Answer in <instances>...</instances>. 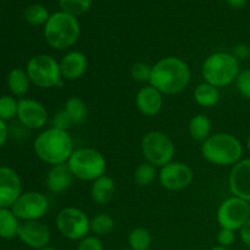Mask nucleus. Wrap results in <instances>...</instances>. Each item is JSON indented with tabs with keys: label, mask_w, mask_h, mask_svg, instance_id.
<instances>
[{
	"label": "nucleus",
	"mask_w": 250,
	"mask_h": 250,
	"mask_svg": "<svg viewBox=\"0 0 250 250\" xmlns=\"http://www.w3.org/2000/svg\"><path fill=\"white\" fill-rule=\"evenodd\" d=\"M59 65L62 80L77 81L87 72L88 59L82 51L72 50L61 59Z\"/></svg>",
	"instance_id": "17"
},
{
	"label": "nucleus",
	"mask_w": 250,
	"mask_h": 250,
	"mask_svg": "<svg viewBox=\"0 0 250 250\" xmlns=\"http://www.w3.org/2000/svg\"><path fill=\"white\" fill-rule=\"evenodd\" d=\"M216 219L221 229L239 231L250 219V205L248 202L237 197L227 198L220 204Z\"/></svg>",
	"instance_id": "10"
},
{
	"label": "nucleus",
	"mask_w": 250,
	"mask_h": 250,
	"mask_svg": "<svg viewBox=\"0 0 250 250\" xmlns=\"http://www.w3.org/2000/svg\"><path fill=\"white\" fill-rule=\"evenodd\" d=\"M66 164L73 177L81 181L94 182L106 172V159L93 148L76 149Z\"/></svg>",
	"instance_id": "6"
},
{
	"label": "nucleus",
	"mask_w": 250,
	"mask_h": 250,
	"mask_svg": "<svg viewBox=\"0 0 250 250\" xmlns=\"http://www.w3.org/2000/svg\"><path fill=\"white\" fill-rule=\"evenodd\" d=\"M115 229V221L110 215L99 214L90 220V231L95 236H107Z\"/></svg>",
	"instance_id": "27"
},
{
	"label": "nucleus",
	"mask_w": 250,
	"mask_h": 250,
	"mask_svg": "<svg viewBox=\"0 0 250 250\" xmlns=\"http://www.w3.org/2000/svg\"><path fill=\"white\" fill-rule=\"evenodd\" d=\"M194 180V172L192 168L181 161H171L163 166L159 172V182L165 189L183 190L189 187Z\"/></svg>",
	"instance_id": "12"
},
{
	"label": "nucleus",
	"mask_w": 250,
	"mask_h": 250,
	"mask_svg": "<svg viewBox=\"0 0 250 250\" xmlns=\"http://www.w3.org/2000/svg\"><path fill=\"white\" fill-rule=\"evenodd\" d=\"M17 106L19 102H16L14 97L10 95L0 97V119L6 121L11 120L14 116H17Z\"/></svg>",
	"instance_id": "31"
},
{
	"label": "nucleus",
	"mask_w": 250,
	"mask_h": 250,
	"mask_svg": "<svg viewBox=\"0 0 250 250\" xmlns=\"http://www.w3.org/2000/svg\"><path fill=\"white\" fill-rule=\"evenodd\" d=\"M210 250H229L227 247H222V246H216L214 248H211Z\"/></svg>",
	"instance_id": "41"
},
{
	"label": "nucleus",
	"mask_w": 250,
	"mask_h": 250,
	"mask_svg": "<svg viewBox=\"0 0 250 250\" xmlns=\"http://www.w3.org/2000/svg\"><path fill=\"white\" fill-rule=\"evenodd\" d=\"M42 250H58V249L53 248V247H46V248H43Z\"/></svg>",
	"instance_id": "43"
},
{
	"label": "nucleus",
	"mask_w": 250,
	"mask_h": 250,
	"mask_svg": "<svg viewBox=\"0 0 250 250\" xmlns=\"http://www.w3.org/2000/svg\"><path fill=\"white\" fill-rule=\"evenodd\" d=\"M21 194V180L16 171L5 166L0 167V208L9 209Z\"/></svg>",
	"instance_id": "16"
},
{
	"label": "nucleus",
	"mask_w": 250,
	"mask_h": 250,
	"mask_svg": "<svg viewBox=\"0 0 250 250\" xmlns=\"http://www.w3.org/2000/svg\"><path fill=\"white\" fill-rule=\"evenodd\" d=\"M7 139V126L4 120L0 119V148L5 144Z\"/></svg>",
	"instance_id": "39"
},
{
	"label": "nucleus",
	"mask_w": 250,
	"mask_h": 250,
	"mask_svg": "<svg viewBox=\"0 0 250 250\" xmlns=\"http://www.w3.org/2000/svg\"><path fill=\"white\" fill-rule=\"evenodd\" d=\"M17 237L22 243L32 249L46 248L50 242L51 233L46 225L41 221H24L20 224Z\"/></svg>",
	"instance_id": "13"
},
{
	"label": "nucleus",
	"mask_w": 250,
	"mask_h": 250,
	"mask_svg": "<svg viewBox=\"0 0 250 250\" xmlns=\"http://www.w3.org/2000/svg\"><path fill=\"white\" fill-rule=\"evenodd\" d=\"M12 211L23 221H39L49 209L48 198L39 192H27L19 197L12 205Z\"/></svg>",
	"instance_id": "11"
},
{
	"label": "nucleus",
	"mask_w": 250,
	"mask_h": 250,
	"mask_svg": "<svg viewBox=\"0 0 250 250\" xmlns=\"http://www.w3.org/2000/svg\"><path fill=\"white\" fill-rule=\"evenodd\" d=\"M121 250H131V249H121Z\"/></svg>",
	"instance_id": "44"
},
{
	"label": "nucleus",
	"mask_w": 250,
	"mask_h": 250,
	"mask_svg": "<svg viewBox=\"0 0 250 250\" xmlns=\"http://www.w3.org/2000/svg\"><path fill=\"white\" fill-rule=\"evenodd\" d=\"M58 1L61 11L77 17L85 14L90 9L93 0H58Z\"/></svg>",
	"instance_id": "29"
},
{
	"label": "nucleus",
	"mask_w": 250,
	"mask_h": 250,
	"mask_svg": "<svg viewBox=\"0 0 250 250\" xmlns=\"http://www.w3.org/2000/svg\"><path fill=\"white\" fill-rule=\"evenodd\" d=\"M36 155L51 166L66 164L73 153V141L67 131L50 128L37 136L33 143Z\"/></svg>",
	"instance_id": "2"
},
{
	"label": "nucleus",
	"mask_w": 250,
	"mask_h": 250,
	"mask_svg": "<svg viewBox=\"0 0 250 250\" xmlns=\"http://www.w3.org/2000/svg\"><path fill=\"white\" fill-rule=\"evenodd\" d=\"M19 217L12 210L7 208H0V237L5 239H12L19 232Z\"/></svg>",
	"instance_id": "24"
},
{
	"label": "nucleus",
	"mask_w": 250,
	"mask_h": 250,
	"mask_svg": "<svg viewBox=\"0 0 250 250\" xmlns=\"http://www.w3.org/2000/svg\"><path fill=\"white\" fill-rule=\"evenodd\" d=\"M236 87L242 97L250 100V70H243L239 72L236 80Z\"/></svg>",
	"instance_id": "33"
},
{
	"label": "nucleus",
	"mask_w": 250,
	"mask_h": 250,
	"mask_svg": "<svg viewBox=\"0 0 250 250\" xmlns=\"http://www.w3.org/2000/svg\"><path fill=\"white\" fill-rule=\"evenodd\" d=\"M44 38L55 50H65L75 45L81 36V24L76 16L63 11L50 14L44 24Z\"/></svg>",
	"instance_id": "3"
},
{
	"label": "nucleus",
	"mask_w": 250,
	"mask_h": 250,
	"mask_svg": "<svg viewBox=\"0 0 250 250\" xmlns=\"http://www.w3.org/2000/svg\"><path fill=\"white\" fill-rule=\"evenodd\" d=\"M241 72L239 60L231 53L217 51L205 59L202 67L204 82L216 88L227 87L236 82Z\"/></svg>",
	"instance_id": "5"
},
{
	"label": "nucleus",
	"mask_w": 250,
	"mask_h": 250,
	"mask_svg": "<svg viewBox=\"0 0 250 250\" xmlns=\"http://www.w3.org/2000/svg\"><path fill=\"white\" fill-rule=\"evenodd\" d=\"M65 110L70 116L73 125H81L85 121L88 114V109L85 103L78 97H71L66 100Z\"/></svg>",
	"instance_id": "25"
},
{
	"label": "nucleus",
	"mask_w": 250,
	"mask_h": 250,
	"mask_svg": "<svg viewBox=\"0 0 250 250\" xmlns=\"http://www.w3.org/2000/svg\"><path fill=\"white\" fill-rule=\"evenodd\" d=\"M229 190L237 198L250 202V158L233 165L229 177Z\"/></svg>",
	"instance_id": "15"
},
{
	"label": "nucleus",
	"mask_w": 250,
	"mask_h": 250,
	"mask_svg": "<svg viewBox=\"0 0 250 250\" xmlns=\"http://www.w3.org/2000/svg\"><path fill=\"white\" fill-rule=\"evenodd\" d=\"M151 70H153V66H150L149 63L137 62L132 66L131 76L133 77V80L138 81V82H149Z\"/></svg>",
	"instance_id": "32"
},
{
	"label": "nucleus",
	"mask_w": 250,
	"mask_h": 250,
	"mask_svg": "<svg viewBox=\"0 0 250 250\" xmlns=\"http://www.w3.org/2000/svg\"><path fill=\"white\" fill-rule=\"evenodd\" d=\"M190 82L188 63L177 56H167L153 65L149 84L161 94L175 95L183 92Z\"/></svg>",
	"instance_id": "1"
},
{
	"label": "nucleus",
	"mask_w": 250,
	"mask_h": 250,
	"mask_svg": "<svg viewBox=\"0 0 250 250\" xmlns=\"http://www.w3.org/2000/svg\"><path fill=\"white\" fill-rule=\"evenodd\" d=\"M56 229L60 234L70 241H81L90 231V220L78 208H63L56 216Z\"/></svg>",
	"instance_id": "9"
},
{
	"label": "nucleus",
	"mask_w": 250,
	"mask_h": 250,
	"mask_svg": "<svg viewBox=\"0 0 250 250\" xmlns=\"http://www.w3.org/2000/svg\"><path fill=\"white\" fill-rule=\"evenodd\" d=\"M194 100L198 105L203 107H214L220 100L219 88L212 84L203 82L194 88Z\"/></svg>",
	"instance_id": "21"
},
{
	"label": "nucleus",
	"mask_w": 250,
	"mask_h": 250,
	"mask_svg": "<svg viewBox=\"0 0 250 250\" xmlns=\"http://www.w3.org/2000/svg\"><path fill=\"white\" fill-rule=\"evenodd\" d=\"M153 237L144 227L133 229L128 234V246L131 250H148L150 248Z\"/></svg>",
	"instance_id": "26"
},
{
	"label": "nucleus",
	"mask_w": 250,
	"mask_h": 250,
	"mask_svg": "<svg viewBox=\"0 0 250 250\" xmlns=\"http://www.w3.org/2000/svg\"><path fill=\"white\" fill-rule=\"evenodd\" d=\"M115 192H116L115 181L109 176L104 175L93 182L90 188V197L95 204L105 205L112 199Z\"/></svg>",
	"instance_id": "20"
},
{
	"label": "nucleus",
	"mask_w": 250,
	"mask_h": 250,
	"mask_svg": "<svg viewBox=\"0 0 250 250\" xmlns=\"http://www.w3.org/2000/svg\"><path fill=\"white\" fill-rule=\"evenodd\" d=\"M77 250H104V247L98 236H87L81 239Z\"/></svg>",
	"instance_id": "35"
},
{
	"label": "nucleus",
	"mask_w": 250,
	"mask_h": 250,
	"mask_svg": "<svg viewBox=\"0 0 250 250\" xmlns=\"http://www.w3.org/2000/svg\"><path fill=\"white\" fill-rule=\"evenodd\" d=\"M239 236H241L242 242L250 248V219L247 221V224L239 229Z\"/></svg>",
	"instance_id": "38"
},
{
	"label": "nucleus",
	"mask_w": 250,
	"mask_h": 250,
	"mask_svg": "<svg viewBox=\"0 0 250 250\" xmlns=\"http://www.w3.org/2000/svg\"><path fill=\"white\" fill-rule=\"evenodd\" d=\"M24 19L32 26H41V24H45L48 21L49 14L48 9L43 6L42 4H32L24 10Z\"/></svg>",
	"instance_id": "28"
},
{
	"label": "nucleus",
	"mask_w": 250,
	"mask_h": 250,
	"mask_svg": "<svg viewBox=\"0 0 250 250\" xmlns=\"http://www.w3.org/2000/svg\"><path fill=\"white\" fill-rule=\"evenodd\" d=\"M190 137L197 142L207 141L211 133V121L205 115L199 114L192 117L188 125Z\"/></svg>",
	"instance_id": "22"
},
{
	"label": "nucleus",
	"mask_w": 250,
	"mask_h": 250,
	"mask_svg": "<svg viewBox=\"0 0 250 250\" xmlns=\"http://www.w3.org/2000/svg\"><path fill=\"white\" fill-rule=\"evenodd\" d=\"M156 171L155 166L150 165L149 163H143L138 165V167L134 171V181L141 187H146L150 186L155 181Z\"/></svg>",
	"instance_id": "30"
},
{
	"label": "nucleus",
	"mask_w": 250,
	"mask_h": 250,
	"mask_svg": "<svg viewBox=\"0 0 250 250\" xmlns=\"http://www.w3.org/2000/svg\"><path fill=\"white\" fill-rule=\"evenodd\" d=\"M51 125L54 128L61 129V131H68V128L71 127L72 121H71L70 116H68L67 112L65 110H61V111L56 112L53 116V120H51Z\"/></svg>",
	"instance_id": "34"
},
{
	"label": "nucleus",
	"mask_w": 250,
	"mask_h": 250,
	"mask_svg": "<svg viewBox=\"0 0 250 250\" xmlns=\"http://www.w3.org/2000/svg\"><path fill=\"white\" fill-rule=\"evenodd\" d=\"M234 242H236V233H234V231L226 229H220L219 234H217V243H219V246L229 248Z\"/></svg>",
	"instance_id": "36"
},
{
	"label": "nucleus",
	"mask_w": 250,
	"mask_h": 250,
	"mask_svg": "<svg viewBox=\"0 0 250 250\" xmlns=\"http://www.w3.org/2000/svg\"><path fill=\"white\" fill-rule=\"evenodd\" d=\"M227 2H229V5L231 7H233V9H242V7H244V5H246L247 0H226Z\"/></svg>",
	"instance_id": "40"
},
{
	"label": "nucleus",
	"mask_w": 250,
	"mask_h": 250,
	"mask_svg": "<svg viewBox=\"0 0 250 250\" xmlns=\"http://www.w3.org/2000/svg\"><path fill=\"white\" fill-rule=\"evenodd\" d=\"M31 83L39 88H54L61 85L60 65L53 56L48 54H38L28 61L26 67Z\"/></svg>",
	"instance_id": "8"
},
{
	"label": "nucleus",
	"mask_w": 250,
	"mask_h": 250,
	"mask_svg": "<svg viewBox=\"0 0 250 250\" xmlns=\"http://www.w3.org/2000/svg\"><path fill=\"white\" fill-rule=\"evenodd\" d=\"M233 54L239 61L246 60L250 56V46L247 45V44H237L233 48Z\"/></svg>",
	"instance_id": "37"
},
{
	"label": "nucleus",
	"mask_w": 250,
	"mask_h": 250,
	"mask_svg": "<svg viewBox=\"0 0 250 250\" xmlns=\"http://www.w3.org/2000/svg\"><path fill=\"white\" fill-rule=\"evenodd\" d=\"M7 84H9V89L11 90L12 94L16 97H23L28 92L31 80L26 71H23L22 68H14L10 71L9 76H7Z\"/></svg>",
	"instance_id": "23"
},
{
	"label": "nucleus",
	"mask_w": 250,
	"mask_h": 250,
	"mask_svg": "<svg viewBox=\"0 0 250 250\" xmlns=\"http://www.w3.org/2000/svg\"><path fill=\"white\" fill-rule=\"evenodd\" d=\"M247 146H248V150H249V153H250V134H249L248 139H247Z\"/></svg>",
	"instance_id": "42"
},
{
	"label": "nucleus",
	"mask_w": 250,
	"mask_h": 250,
	"mask_svg": "<svg viewBox=\"0 0 250 250\" xmlns=\"http://www.w3.org/2000/svg\"><path fill=\"white\" fill-rule=\"evenodd\" d=\"M200 150L208 163L217 166L236 165L243 155L241 141L227 132L210 134L209 138L203 142Z\"/></svg>",
	"instance_id": "4"
},
{
	"label": "nucleus",
	"mask_w": 250,
	"mask_h": 250,
	"mask_svg": "<svg viewBox=\"0 0 250 250\" xmlns=\"http://www.w3.org/2000/svg\"><path fill=\"white\" fill-rule=\"evenodd\" d=\"M17 117L24 127L29 129H39L48 121V111L43 104L34 99L23 98L19 102Z\"/></svg>",
	"instance_id": "14"
},
{
	"label": "nucleus",
	"mask_w": 250,
	"mask_h": 250,
	"mask_svg": "<svg viewBox=\"0 0 250 250\" xmlns=\"http://www.w3.org/2000/svg\"><path fill=\"white\" fill-rule=\"evenodd\" d=\"M73 182V175L71 173L67 164L51 166L46 173V188L54 194H60L71 187Z\"/></svg>",
	"instance_id": "19"
},
{
	"label": "nucleus",
	"mask_w": 250,
	"mask_h": 250,
	"mask_svg": "<svg viewBox=\"0 0 250 250\" xmlns=\"http://www.w3.org/2000/svg\"><path fill=\"white\" fill-rule=\"evenodd\" d=\"M134 102L138 111L148 117L156 116L161 111L164 105L163 94L150 84L138 90Z\"/></svg>",
	"instance_id": "18"
},
{
	"label": "nucleus",
	"mask_w": 250,
	"mask_h": 250,
	"mask_svg": "<svg viewBox=\"0 0 250 250\" xmlns=\"http://www.w3.org/2000/svg\"><path fill=\"white\" fill-rule=\"evenodd\" d=\"M141 146L146 163L155 167L170 164L176 151L172 139L161 131L148 132L142 139Z\"/></svg>",
	"instance_id": "7"
}]
</instances>
